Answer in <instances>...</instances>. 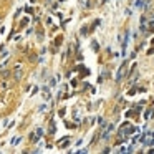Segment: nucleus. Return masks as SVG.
Here are the masks:
<instances>
[{
  "mask_svg": "<svg viewBox=\"0 0 154 154\" xmlns=\"http://www.w3.org/2000/svg\"><path fill=\"white\" fill-rule=\"evenodd\" d=\"M22 75H23V70H22V65H17V66L13 68V78H15V81H20L22 80Z\"/></svg>",
  "mask_w": 154,
  "mask_h": 154,
  "instance_id": "f257e3e1",
  "label": "nucleus"
},
{
  "mask_svg": "<svg viewBox=\"0 0 154 154\" xmlns=\"http://www.w3.org/2000/svg\"><path fill=\"white\" fill-rule=\"evenodd\" d=\"M7 88H9V83H7V81H3V83H2V86H0V90H2V91H5Z\"/></svg>",
  "mask_w": 154,
  "mask_h": 154,
  "instance_id": "f03ea898",
  "label": "nucleus"
},
{
  "mask_svg": "<svg viewBox=\"0 0 154 154\" xmlns=\"http://www.w3.org/2000/svg\"><path fill=\"white\" fill-rule=\"evenodd\" d=\"M50 86H55V83H57V78H50Z\"/></svg>",
  "mask_w": 154,
  "mask_h": 154,
  "instance_id": "7ed1b4c3",
  "label": "nucleus"
},
{
  "mask_svg": "<svg viewBox=\"0 0 154 154\" xmlns=\"http://www.w3.org/2000/svg\"><path fill=\"white\" fill-rule=\"evenodd\" d=\"M38 111H40V113H43V111H45V105H41V106H40V108H38Z\"/></svg>",
  "mask_w": 154,
  "mask_h": 154,
  "instance_id": "20e7f679",
  "label": "nucleus"
}]
</instances>
